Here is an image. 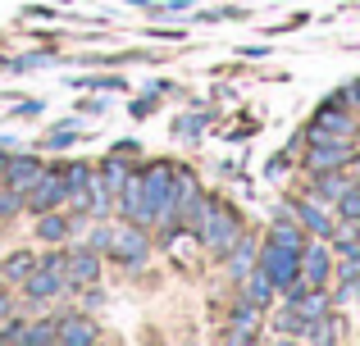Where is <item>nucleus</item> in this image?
<instances>
[{"label": "nucleus", "instance_id": "nucleus-6", "mask_svg": "<svg viewBox=\"0 0 360 346\" xmlns=\"http://www.w3.org/2000/svg\"><path fill=\"white\" fill-rule=\"evenodd\" d=\"M37 173H41V164L32 160V155H5V169H0V178L9 182V192L27 196V187L37 182Z\"/></svg>", "mask_w": 360, "mask_h": 346}, {"label": "nucleus", "instance_id": "nucleus-15", "mask_svg": "<svg viewBox=\"0 0 360 346\" xmlns=\"http://www.w3.org/2000/svg\"><path fill=\"white\" fill-rule=\"evenodd\" d=\"M233 255H229V274L233 278H246V269H251L255 265V246H251V241H233Z\"/></svg>", "mask_w": 360, "mask_h": 346}, {"label": "nucleus", "instance_id": "nucleus-1", "mask_svg": "<svg viewBox=\"0 0 360 346\" xmlns=\"http://www.w3.org/2000/svg\"><path fill=\"white\" fill-rule=\"evenodd\" d=\"M192 223H196V232H201L205 251H214V255H229V246L242 237V219H238V210H229V205L201 201L196 214H192Z\"/></svg>", "mask_w": 360, "mask_h": 346}, {"label": "nucleus", "instance_id": "nucleus-22", "mask_svg": "<svg viewBox=\"0 0 360 346\" xmlns=\"http://www.w3.org/2000/svg\"><path fill=\"white\" fill-rule=\"evenodd\" d=\"M46 146H51V151H64V146H73V128H55V133L46 137Z\"/></svg>", "mask_w": 360, "mask_h": 346}, {"label": "nucleus", "instance_id": "nucleus-17", "mask_svg": "<svg viewBox=\"0 0 360 346\" xmlns=\"http://www.w3.org/2000/svg\"><path fill=\"white\" fill-rule=\"evenodd\" d=\"M352 187H356V182H352V178H338V169L319 178V192H324V196H333V201H342V196L352 192Z\"/></svg>", "mask_w": 360, "mask_h": 346}, {"label": "nucleus", "instance_id": "nucleus-14", "mask_svg": "<svg viewBox=\"0 0 360 346\" xmlns=\"http://www.w3.org/2000/svg\"><path fill=\"white\" fill-rule=\"evenodd\" d=\"M255 314H260V305L246 301V310L233 314V328L224 333V338H229V342H251V338H255Z\"/></svg>", "mask_w": 360, "mask_h": 346}, {"label": "nucleus", "instance_id": "nucleus-4", "mask_svg": "<svg viewBox=\"0 0 360 346\" xmlns=\"http://www.w3.org/2000/svg\"><path fill=\"white\" fill-rule=\"evenodd\" d=\"M23 283H27V296H32V301H51V296H60L64 287H69V278H64V255H46V265H37Z\"/></svg>", "mask_w": 360, "mask_h": 346}, {"label": "nucleus", "instance_id": "nucleus-28", "mask_svg": "<svg viewBox=\"0 0 360 346\" xmlns=\"http://www.w3.org/2000/svg\"><path fill=\"white\" fill-rule=\"evenodd\" d=\"M150 109H155V105H150V100H137V105H132V119H146Z\"/></svg>", "mask_w": 360, "mask_h": 346}, {"label": "nucleus", "instance_id": "nucleus-11", "mask_svg": "<svg viewBox=\"0 0 360 346\" xmlns=\"http://www.w3.org/2000/svg\"><path fill=\"white\" fill-rule=\"evenodd\" d=\"M301 278L310 287H319L328 278V251L324 246H301Z\"/></svg>", "mask_w": 360, "mask_h": 346}, {"label": "nucleus", "instance_id": "nucleus-27", "mask_svg": "<svg viewBox=\"0 0 360 346\" xmlns=\"http://www.w3.org/2000/svg\"><path fill=\"white\" fill-rule=\"evenodd\" d=\"M342 100H352V105L360 109V82H347V87H342Z\"/></svg>", "mask_w": 360, "mask_h": 346}, {"label": "nucleus", "instance_id": "nucleus-24", "mask_svg": "<svg viewBox=\"0 0 360 346\" xmlns=\"http://www.w3.org/2000/svg\"><path fill=\"white\" fill-rule=\"evenodd\" d=\"M18 205H23V196H18V192H0V214H14Z\"/></svg>", "mask_w": 360, "mask_h": 346}, {"label": "nucleus", "instance_id": "nucleus-9", "mask_svg": "<svg viewBox=\"0 0 360 346\" xmlns=\"http://www.w3.org/2000/svg\"><path fill=\"white\" fill-rule=\"evenodd\" d=\"M110 251H115L123 265H141L146 260V237L137 228H110Z\"/></svg>", "mask_w": 360, "mask_h": 346}, {"label": "nucleus", "instance_id": "nucleus-19", "mask_svg": "<svg viewBox=\"0 0 360 346\" xmlns=\"http://www.w3.org/2000/svg\"><path fill=\"white\" fill-rule=\"evenodd\" d=\"M274 241H283V246H297V251L306 246V237H301V228H297V223H283V219L274 223Z\"/></svg>", "mask_w": 360, "mask_h": 346}, {"label": "nucleus", "instance_id": "nucleus-5", "mask_svg": "<svg viewBox=\"0 0 360 346\" xmlns=\"http://www.w3.org/2000/svg\"><path fill=\"white\" fill-rule=\"evenodd\" d=\"M64 192H69L64 173H55V169H41V173H37V182L27 187V196H23V201L32 205V210H55V205L64 201Z\"/></svg>", "mask_w": 360, "mask_h": 346}, {"label": "nucleus", "instance_id": "nucleus-8", "mask_svg": "<svg viewBox=\"0 0 360 346\" xmlns=\"http://www.w3.org/2000/svg\"><path fill=\"white\" fill-rule=\"evenodd\" d=\"M64 278H69V287H87L101 278V255L96 251H73L69 260H64Z\"/></svg>", "mask_w": 360, "mask_h": 346}, {"label": "nucleus", "instance_id": "nucleus-18", "mask_svg": "<svg viewBox=\"0 0 360 346\" xmlns=\"http://www.w3.org/2000/svg\"><path fill=\"white\" fill-rule=\"evenodd\" d=\"M32 269H37V260L27 255V251H18V255H9V260H5V274H9V278H18V283H23Z\"/></svg>", "mask_w": 360, "mask_h": 346}, {"label": "nucleus", "instance_id": "nucleus-26", "mask_svg": "<svg viewBox=\"0 0 360 346\" xmlns=\"http://www.w3.org/2000/svg\"><path fill=\"white\" fill-rule=\"evenodd\" d=\"M9 319H14V301L0 292V324H9Z\"/></svg>", "mask_w": 360, "mask_h": 346}, {"label": "nucleus", "instance_id": "nucleus-3", "mask_svg": "<svg viewBox=\"0 0 360 346\" xmlns=\"http://www.w3.org/2000/svg\"><path fill=\"white\" fill-rule=\"evenodd\" d=\"M260 269L269 274L274 287H292L301 274V251L297 246H283V241H269V246L260 251Z\"/></svg>", "mask_w": 360, "mask_h": 346}, {"label": "nucleus", "instance_id": "nucleus-13", "mask_svg": "<svg viewBox=\"0 0 360 346\" xmlns=\"http://www.w3.org/2000/svg\"><path fill=\"white\" fill-rule=\"evenodd\" d=\"M101 333H96V324H87V319H64L60 324V342H69V346H91Z\"/></svg>", "mask_w": 360, "mask_h": 346}, {"label": "nucleus", "instance_id": "nucleus-12", "mask_svg": "<svg viewBox=\"0 0 360 346\" xmlns=\"http://www.w3.org/2000/svg\"><path fill=\"white\" fill-rule=\"evenodd\" d=\"M297 219L306 223L310 232H319V237H333V219L324 214V205H319V201H301L297 205Z\"/></svg>", "mask_w": 360, "mask_h": 346}, {"label": "nucleus", "instance_id": "nucleus-23", "mask_svg": "<svg viewBox=\"0 0 360 346\" xmlns=\"http://www.w3.org/2000/svg\"><path fill=\"white\" fill-rule=\"evenodd\" d=\"M338 205H342V214H347V219H360V192H356V187H352V192H347Z\"/></svg>", "mask_w": 360, "mask_h": 346}, {"label": "nucleus", "instance_id": "nucleus-10", "mask_svg": "<svg viewBox=\"0 0 360 346\" xmlns=\"http://www.w3.org/2000/svg\"><path fill=\"white\" fill-rule=\"evenodd\" d=\"M315 133H328V137H352L356 133V119L347 114V109H338V105H324L315 114Z\"/></svg>", "mask_w": 360, "mask_h": 346}, {"label": "nucleus", "instance_id": "nucleus-29", "mask_svg": "<svg viewBox=\"0 0 360 346\" xmlns=\"http://www.w3.org/2000/svg\"><path fill=\"white\" fill-rule=\"evenodd\" d=\"M352 173H356L352 182H360V155H352Z\"/></svg>", "mask_w": 360, "mask_h": 346}, {"label": "nucleus", "instance_id": "nucleus-16", "mask_svg": "<svg viewBox=\"0 0 360 346\" xmlns=\"http://www.w3.org/2000/svg\"><path fill=\"white\" fill-rule=\"evenodd\" d=\"M269 296H274L269 274H264V269H255V274L246 278V301H251V305H269Z\"/></svg>", "mask_w": 360, "mask_h": 346}, {"label": "nucleus", "instance_id": "nucleus-25", "mask_svg": "<svg viewBox=\"0 0 360 346\" xmlns=\"http://www.w3.org/2000/svg\"><path fill=\"white\" fill-rule=\"evenodd\" d=\"M91 251H110V228H96V232H91Z\"/></svg>", "mask_w": 360, "mask_h": 346}, {"label": "nucleus", "instance_id": "nucleus-2", "mask_svg": "<svg viewBox=\"0 0 360 346\" xmlns=\"http://www.w3.org/2000/svg\"><path fill=\"white\" fill-rule=\"evenodd\" d=\"M310 133H315V128H310ZM352 155H356V146L347 142V137L315 133V146H310L306 164H310V173H333V169H347V164H352Z\"/></svg>", "mask_w": 360, "mask_h": 346}, {"label": "nucleus", "instance_id": "nucleus-20", "mask_svg": "<svg viewBox=\"0 0 360 346\" xmlns=\"http://www.w3.org/2000/svg\"><path fill=\"white\" fill-rule=\"evenodd\" d=\"M37 232H41V237H46V241H60V237H64V232H69V223H64V219H60V214H46V219H41V223H37Z\"/></svg>", "mask_w": 360, "mask_h": 346}, {"label": "nucleus", "instance_id": "nucleus-30", "mask_svg": "<svg viewBox=\"0 0 360 346\" xmlns=\"http://www.w3.org/2000/svg\"><path fill=\"white\" fill-rule=\"evenodd\" d=\"M0 169H5V155H0Z\"/></svg>", "mask_w": 360, "mask_h": 346}, {"label": "nucleus", "instance_id": "nucleus-7", "mask_svg": "<svg viewBox=\"0 0 360 346\" xmlns=\"http://www.w3.org/2000/svg\"><path fill=\"white\" fill-rule=\"evenodd\" d=\"M119 196H123V214H128L132 223H150V210H146V182H141V173H137V169L123 178Z\"/></svg>", "mask_w": 360, "mask_h": 346}, {"label": "nucleus", "instance_id": "nucleus-21", "mask_svg": "<svg viewBox=\"0 0 360 346\" xmlns=\"http://www.w3.org/2000/svg\"><path fill=\"white\" fill-rule=\"evenodd\" d=\"M27 342H60V324H55V319L32 324V328H27Z\"/></svg>", "mask_w": 360, "mask_h": 346}]
</instances>
